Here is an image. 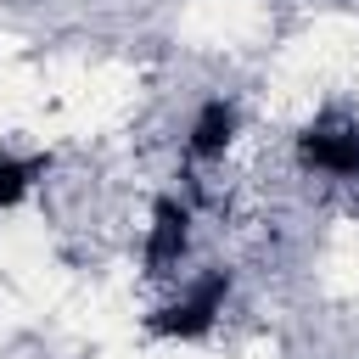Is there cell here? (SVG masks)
Segmentation results:
<instances>
[{"instance_id":"1","label":"cell","mask_w":359,"mask_h":359,"mask_svg":"<svg viewBox=\"0 0 359 359\" xmlns=\"http://www.w3.org/2000/svg\"><path fill=\"white\" fill-rule=\"evenodd\" d=\"M50 185V157L45 151H17V146H0V213L22 208L28 196H39Z\"/></svg>"}]
</instances>
